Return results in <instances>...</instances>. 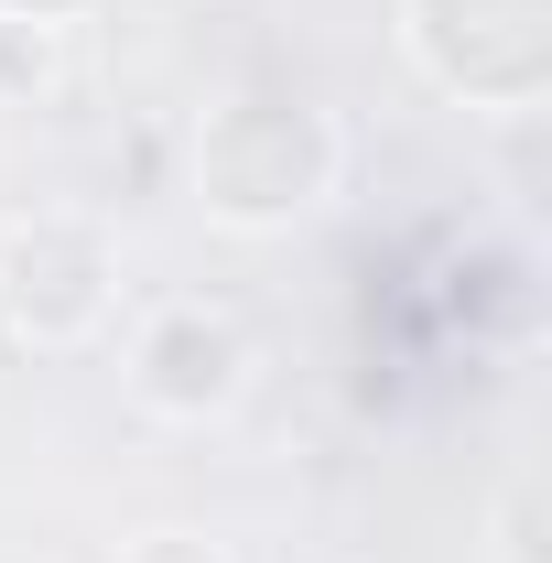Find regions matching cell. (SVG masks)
I'll list each match as a JSON object with an SVG mask.
<instances>
[{"mask_svg": "<svg viewBox=\"0 0 552 563\" xmlns=\"http://www.w3.org/2000/svg\"><path fill=\"white\" fill-rule=\"evenodd\" d=\"M346 185V131L314 98H217L196 120V207L228 239L314 228Z\"/></svg>", "mask_w": 552, "mask_h": 563, "instance_id": "1", "label": "cell"}, {"mask_svg": "<svg viewBox=\"0 0 552 563\" xmlns=\"http://www.w3.org/2000/svg\"><path fill=\"white\" fill-rule=\"evenodd\" d=\"M120 314V239L87 207H33L0 228V325L33 357H76Z\"/></svg>", "mask_w": 552, "mask_h": 563, "instance_id": "2", "label": "cell"}, {"mask_svg": "<svg viewBox=\"0 0 552 563\" xmlns=\"http://www.w3.org/2000/svg\"><path fill=\"white\" fill-rule=\"evenodd\" d=\"M66 87H76V22L0 11V109H55Z\"/></svg>", "mask_w": 552, "mask_h": 563, "instance_id": "4", "label": "cell"}, {"mask_svg": "<svg viewBox=\"0 0 552 563\" xmlns=\"http://www.w3.org/2000/svg\"><path fill=\"white\" fill-rule=\"evenodd\" d=\"M498 563H542V488L531 477L498 488Z\"/></svg>", "mask_w": 552, "mask_h": 563, "instance_id": "5", "label": "cell"}, {"mask_svg": "<svg viewBox=\"0 0 552 563\" xmlns=\"http://www.w3.org/2000/svg\"><path fill=\"white\" fill-rule=\"evenodd\" d=\"M250 368H261L250 325L228 303H207V292L152 303L131 325V357H120V379H131V401L152 422H228L250 401Z\"/></svg>", "mask_w": 552, "mask_h": 563, "instance_id": "3", "label": "cell"}, {"mask_svg": "<svg viewBox=\"0 0 552 563\" xmlns=\"http://www.w3.org/2000/svg\"><path fill=\"white\" fill-rule=\"evenodd\" d=\"M0 357H22V347H11V325H0Z\"/></svg>", "mask_w": 552, "mask_h": 563, "instance_id": "8", "label": "cell"}, {"mask_svg": "<svg viewBox=\"0 0 552 563\" xmlns=\"http://www.w3.org/2000/svg\"><path fill=\"white\" fill-rule=\"evenodd\" d=\"M120 563H239V553H228L217 531H174V520H163V531H131Z\"/></svg>", "mask_w": 552, "mask_h": 563, "instance_id": "6", "label": "cell"}, {"mask_svg": "<svg viewBox=\"0 0 552 563\" xmlns=\"http://www.w3.org/2000/svg\"><path fill=\"white\" fill-rule=\"evenodd\" d=\"M0 11H22V22H87L98 0H0Z\"/></svg>", "mask_w": 552, "mask_h": 563, "instance_id": "7", "label": "cell"}]
</instances>
